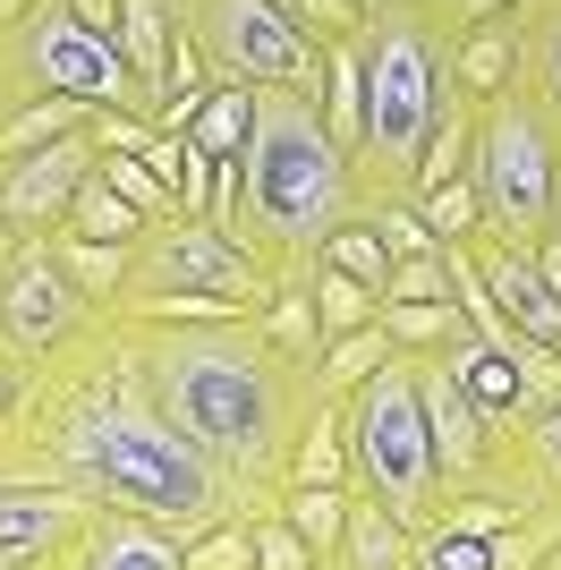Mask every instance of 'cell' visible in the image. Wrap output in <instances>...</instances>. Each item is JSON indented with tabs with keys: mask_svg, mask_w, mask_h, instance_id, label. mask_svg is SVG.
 Listing matches in <instances>:
<instances>
[{
	"mask_svg": "<svg viewBox=\"0 0 561 570\" xmlns=\"http://www.w3.org/2000/svg\"><path fill=\"white\" fill-rule=\"evenodd\" d=\"M0 476L77 485L102 511H137L170 537H205L213 520L247 511L230 476L145 401L111 307L51 357L18 366V401L0 417Z\"/></svg>",
	"mask_w": 561,
	"mask_h": 570,
	"instance_id": "6da1fadb",
	"label": "cell"
},
{
	"mask_svg": "<svg viewBox=\"0 0 561 570\" xmlns=\"http://www.w3.org/2000/svg\"><path fill=\"white\" fill-rule=\"evenodd\" d=\"M119 341H128V366H137L145 401L238 485L247 520L280 511L298 426L315 417V366L289 357L256 315H222V324L119 315Z\"/></svg>",
	"mask_w": 561,
	"mask_h": 570,
	"instance_id": "7a4b0ae2",
	"label": "cell"
},
{
	"mask_svg": "<svg viewBox=\"0 0 561 570\" xmlns=\"http://www.w3.org/2000/svg\"><path fill=\"white\" fill-rule=\"evenodd\" d=\"M366 214L357 163L324 128V102L298 86H256V137H247V196H238V238L273 264V282H306L341 222Z\"/></svg>",
	"mask_w": 561,
	"mask_h": 570,
	"instance_id": "3957f363",
	"label": "cell"
},
{
	"mask_svg": "<svg viewBox=\"0 0 561 570\" xmlns=\"http://www.w3.org/2000/svg\"><path fill=\"white\" fill-rule=\"evenodd\" d=\"M451 26L434 9H383L366 26V145H357V188L409 196L425 179L434 128L451 119Z\"/></svg>",
	"mask_w": 561,
	"mask_h": 570,
	"instance_id": "277c9868",
	"label": "cell"
},
{
	"mask_svg": "<svg viewBox=\"0 0 561 570\" xmlns=\"http://www.w3.org/2000/svg\"><path fill=\"white\" fill-rule=\"evenodd\" d=\"M341 409H350V485L425 537L443 511V460H434V426H425L417 357H383Z\"/></svg>",
	"mask_w": 561,
	"mask_h": 570,
	"instance_id": "5b68a950",
	"label": "cell"
},
{
	"mask_svg": "<svg viewBox=\"0 0 561 570\" xmlns=\"http://www.w3.org/2000/svg\"><path fill=\"white\" fill-rule=\"evenodd\" d=\"M561 128L519 95H493L476 111V145H468V188L485 205V238H519L537 247V230L561 214Z\"/></svg>",
	"mask_w": 561,
	"mask_h": 570,
	"instance_id": "8992f818",
	"label": "cell"
},
{
	"mask_svg": "<svg viewBox=\"0 0 561 570\" xmlns=\"http://www.w3.org/2000/svg\"><path fill=\"white\" fill-rule=\"evenodd\" d=\"M26 95H69V102H86V111H145L137 69L119 60V43L102 26L77 18L69 0H26V9H9V102H26Z\"/></svg>",
	"mask_w": 561,
	"mask_h": 570,
	"instance_id": "52a82bcc",
	"label": "cell"
},
{
	"mask_svg": "<svg viewBox=\"0 0 561 570\" xmlns=\"http://www.w3.org/2000/svg\"><path fill=\"white\" fill-rule=\"evenodd\" d=\"M179 289H196V298H230V307L256 315L264 298H273V264H264L230 222H213V214H163V222H145V238L128 247L119 315L154 307V298H179Z\"/></svg>",
	"mask_w": 561,
	"mask_h": 570,
	"instance_id": "ba28073f",
	"label": "cell"
},
{
	"mask_svg": "<svg viewBox=\"0 0 561 570\" xmlns=\"http://www.w3.org/2000/svg\"><path fill=\"white\" fill-rule=\"evenodd\" d=\"M170 18L213 60V77H230V86H298V95H324V43L280 0H170Z\"/></svg>",
	"mask_w": 561,
	"mask_h": 570,
	"instance_id": "9c48e42d",
	"label": "cell"
},
{
	"mask_svg": "<svg viewBox=\"0 0 561 570\" xmlns=\"http://www.w3.org/2000/svg\"><path fill=\"white\" fill-rule=\"evenodd\" d=\"M94 315H102V307L69 282V264H60V247H51V238H26L18 256L0 264V357H9V366L51 357L60 341L86 333Z\"/></svg>",
	"mask_w": 561,
	"mask_h": 570,
	"instance_id": "30bf717a",
	"label": "cell"
},
{
	"mask_svg": "<svg viewBox=\"0 0 561 570\" xmlns=\"http://www.w3.org/2000/svg\"><path fill=\"white\" fill-rule=\"evenodd\" d=\"M94 163H102L94 128H77L60 145H35V154H0V222H18L26 238H51L69 222L77 188L94 179Z\"/></svg>",
	"mask_w": 561,
	"mask_h": 570,
	"instance_id": "8fae6325",
	"label": "cell"
},
{
	"mask_svg": "<svg viewBox=\"0 0 561 570\" xmlns=\"http://www.w3.org/2000/svg\"><path fill=\"white\" fill-rule=\"evenodd\" d=\"M102 502L51 476H0V570H35V562H69V546L94 528Z\"/></svg>",
	"mask_w": 561,
	"mask_h": 570,
	"instance_id": "7c38bea8",
	"label": "cell"
},
{
	"mask_svg": "<svg viewBox=\"0 0 561 570\" xmlns=\"http://www.w3.org/2000/svg\"><path fill=\"white\" fill-rule=\"evenodd\" d=\"M417 392H425V426H434V460H443V494L468 485V476H485L502 460V426L460 392V375L443 357H417Z\"/></svg>",
	"mask_w": 561,
	"mask_h": 570,
	"instance_id": "4fadbf2b",
	"label": "cell"
},
{
	"mask_svg": "<svg viewBox=\"0 0 561 570\" xmlns=\"http://www.w3.org/2000/svg\"><path fill=\"white\" fill-rule=\"evenodd\" d=\"M434 357H443L451 375H460V392H468L476 409H485V417H493L502 434H519L528 417H544V401H553V392H544V383L528 375V366H519L511 350H493V341H476V333H460L451 350H434Z\"/></svg>",
	"mask_w": 561,
	"mask_h": 570,
	"instance_id": "5bb4252c",
	"label": "cell"
},
{
	"mask_svg": "<svg viewBox=\"0 0 561 570\" xmlns=\"http://www.w3.org/2000/svg\"><path fill=\"white\" fill-rule=\"evenodd\" d=\"M69 570H187V537L137 511H94V528L69 546Z\"/></svg>",
	"mask_w": 561,
	"mask_h": 570,
	"instance_id": "9a60e30c",
	"label": "cell"
},
{
	"mask_svg": "<svg viewBox=\"0 0 561 570\" xmlns=\"http://www.w3.org/2000/svg\"><path fill=\"white\" fill-rule=\"evenodd\" d=\"M451 86H460L476 111H485L493 95H511L519 86V26L511 18L460 26V35H451Z\"/></svg>",
	"mask_w": 561,
	"mask_h": 570,
	"instance_id": "2e32d148",
	"label": "cell"
},
{
	"mask_svg": "<svg viewBox=\"0 0 561 570\" xmlns=\"http://www.w3.org/2000/svg\"><path fill=\"white\" fill-rule=\"evenodd\" d=\"M519 95L561 128V0H519Z\"/></svg>",
	"mask_w": 561,
	"mask_h": 570,
	"instance_id": "e0dca14e",
	"label": "cell"
},
{
	"mask_svg": "<svg viewBox=\"0 0 561 570\" xmlns=\"http://www.w3.org/2000/svg\"><path fill=\"white\" fill-rule=\"evenodd\" d=\"M111 43H119V60L137 69L145 111H154V102H163V77H170V51H179V18H170V0H119Z\"/></svg>",
	"mask_w": 561,
	"mask_h": 570,
	"instance_id": "ac0fdd59",
	"label": "cell"
},
{
	"mask_svg": "<svg viewBox=\"0 0 561 570\" xmlns=\"http://www.w3.org/2000/svg\"><path fill=\"white\" fill-rule=\"evenodd\" d=\"M341 570H417V528L392 520L374 494H350V528H341Z\"/></svg>",
	"mask_w": 561,
	"mask_h": 570,
	"instance_id": "d6986e66",
	"label": "cell"
},
{
	"mask_svg": "<svg viewBox=\"0 0 561 570\" xmlns=\"http://www.w3.org/2000/svg\"><path fill=\"white\" fill-rule=\"evenodd\" d=\"M324 128L341 137V154L357 163V145H366V35H341L324 43Z\"/></svg>",
	"mask_w": 561,
	"mask_h": 570,
	"instance_id": "ffe728a7",
	"label": "cell"
},
{
	"mask_svg": "<svg viewBox=\"0 0 561 570\" xmlns=\"http://www.w3.org/2000/svg\"><path fill=\"white\" fill-rule=\"evenodd\" d=\"M289 485H350V409L341 401H315V417L298 426Z\"/></svg>",
	"mask_w": 561,
	"mask_h": 570,
	"instance_id": "44dd1931",
	"label": "cell"
},
{
	"mask_svg": "<svg viewBox=\"0 0 561 570\" xmlns=\"http://www.w3.org/2000/svg\"><path fill=\"white\" fill-rule=\"evenodd\" d=\"M374 324H383V333H392V350H409V357H434V350H451V341L468 333L460 298H383V307H374Z\"/></svg>",
	"mask_w": 561,
	"mask_h": 570,
	"instance_id": "7402d4cb",
	"label": "cell"
},
{
	"mask_svg": "<svg viewBox=\"0 0 561 570\" xmlns=\"http://www.w3.org/2000/svg\"><path fill=\"white\" fill-rule=\"evenodd\" d=\"M383 357H400L383 324H366V333H332L324 350H315V401H350V392L383 366Z\"/></svg>",
	"mask_w": 561,
	"mask_h": 570,
	"instance_id": "603a6c76",
	"label": "cell"
},
{
	"mask_svg": "<svg viewBox=\"0 0 561 570\" xmlns=\"http://www.w3.org/2000/svg\"><path fill=\"white\" fill-rule=\"evenodd\" d=\"M187 137L205 145L213 163H247V137H256V86H230V77H222V86L205 95V111H196Z\"/></svg>",
	"mask_w": 561,
	"mask_h": 570,
	"instance_id": "cb8c5ba5",
	"label": "cell"
},
{
	"mask_svg": "<svg viewBox=\"0 0 561 570\" xmlns=\"http://www.w3.org/2000/svg\"><path fill=\"white\" fill-rule=\"evenodd\" d=\"M86 102H69V95H26V102H9L0 111V154H35V145H60V137H77L86 128Z\"/></svg>",
	"mask_w": 561,
	"mask_h": 570,
	"instance_id": "d4e9b609",
	"label": "cell"
},
{
	"mask_svg": "<svg viewBox=\"0 0 561 570\" xmlns=\"http://www.w3.org/2000/svg\"><path fill=\"white\" fill-rule=\"evenodd\" d=\"M51 247H60L69 282L86 289L94 307H119V289H128V247H111V238H77V230H51Z\"/></svg>",
	"mask_w": 561,
	"mask_h": 570,
	"instance_id": "484cf974",
	"label": "cell"
},
{
	"mask_svg": "<svg viewBox=\"0 0 561 570\" xmlns=\"http://www.w3.org/2000/svg\"><path fill=\"white\" fill-rule=\"evenodd\" d=\"M60 230H77V238H111V247H137V238H145V214H137L119 188H102V163H94V179L77 188V205H69V222H60Z\"/></svg>",
	"mask_w": 561,
	"mask_h": 570,
	"instance_id": "4316f807",
	"label": "cell"
},
{
	"mask_svg": "<svg viewBox=\"0 0 561 570\" xmlns=\"http://www.w3.org/2000/svg\"><path fill=\"white\" fill-rule=\"evenodd\" d=\"M256 324H264L289 357H306V366H315V350H324V315H315V289H306V282H273V298L256 307Z\"/></svg>",
	"mask_w": 561,
	"mask_h": 570,
	"instance_id": "83f0119b",
	"label": "cell"
},
{
	"mask_svg": "<svg viewBox=\"0 0 561 570\" xmlns=\"http://www.w3.org/2000/svg\"><path fill=\"white\" fill-rule=\"evenodd\" d=\"M350 494H357V485H289V494H280V520L298 528L315 553H341V528H350Z\"/></svg>",
	"mask_w": 561,
	"mask_h": 570,
	"instance_id": "f1b7e54d",
	"label": "cell"
},
{
	"mask_svg": "<svg viewBox=\"0 0 561 570\" xmlns=\"http://www.w3.org/2000/svg\"><path fill=\"white\" fill-rule=\"evenodd\" d=\"M306 289H315V315H324V341H332V333H366V324H374V307H383V298H374L366 282H350V273H332L324 256L306 264Z\"/></svg>",
	"mask_w": 561,
	"mask_h": 570,
	"instance_id": "f546056e",
	"label": "cell"
},
{
	"mask_svg": "<svg viewBox=\"0 0 561 570\" xmlns=\"http://www.w3.org/2000/svg\"><path fill=\"white\" fill-rule=\"evenodd\" d=\"M417 214H425V230L443 238V247H476V238H485V205H476V188H468V179L417 188Z\"/></svg>",
	"mask_w": 561,
	"mask_h": 570,
	"instance_id": "4dcf8cb0",
	"label": "cell"
},
{
	"mask_svg": "<svg viewBox=\"0 0 561 570\" xmlns=\"http://www.w3.org/2000/svg\"><path fill=\"white\" fill-rule=\"evenodd\" d=\"M324 264H332V273H350V282H366V289H383V273H392V247H383V230L357 214V222H341V230L324 238Z\"/></svg>",
	"mask_w": 561,
	"mask_h": 570,
	"instance_id": "1f68e13d",
	"label": "cell"
},
{
	"mask_svg": "<svg viewBox=\"0 0 561 570\" xmlns=\"http://www.w3.org/2000/svg\"><path fill=\"white\" fill-rule=\"evenodd\" d=\"M366 222L383 230L392 264H400V256H434V247H443V238L425 230V214H417V188H409V196H366Z\"/></svg>",
	"mask_w": 561,
	"mask_h": 570,
	"instance_id": "d6a6232c",
	"label": "cell"
},
{
	"mask_svg": "<svg viewBox=\"0 0 561 570\" xmlns=\"http://www.w3.org/2000/svg\"><path fill=\"white\" fill-rule=\"evenodd\" d=\"M187 570H256V520L230 511V520H213L205 537H187Z\"/></svg>",
	"mask_w": 561,
	"mask_h": 570,
	"instance_id": "836d02e7",
	"label": "cell"
},
{
	"mask_svg": "<svg viewBox=\"0 0 561 570\" xmlns=\"http://www.w3.org/2000/svg\"><path fill=\"white\" fill-rule=\"evenodd\" d=\"M374 298H451V247H434V256H400Z\"/></svg>",
	"mask_w": 561,
	"mask_h": 570,
	"instance_id": "e575fe53",
	"label": "cell"
},
{
	"mask_svg": "<svg viewBox=\"0 0 561 570\" xmlns=\"http://www.w3.org/2000/svg\"><path fill=\"white\" fill-rule=\"evenodd\" d=\"M425 570H493V537H468V528H425L417 537Z\"/></svg>",
	"mask_w": 561,
	"mask_h": 570,
	"instance_id": "d590c367",
	"label": "cell"
},
{
	"mask_svg": "<svg viewBox=\"0 0 561 570\" xmlns=\"http://www.w3.org/2000/svg\"><path fill=\"white\" fill-rule=\"evenodd\" d=\"M315 562H324V553L306 546L280 511H264V520H256V570H315Z\"/></svg>",
	"mask_w": 561,
	"mask_h": 570,
	"instance_id": "8d00e7d4",
	"label": "cell"
},
{
	"mask_svg": "<svg viewBox=\"0 0 561 570\" xmlns=\"http://www.w3.org/2000/svg\"><path fill=\"white\" fill-rule=\"evenodd\" d=\"M280 9H289V18H298L315 43H341V35H366V26H374L357 0H280Z\"/></svg>",
	"mask_w": 561,
	"mask_h": 570,
	"instance_id": "74e56055",
	"label": "cell"
},
{
	"mask_svg": "<svg viewBox=\"0 0 561 570\" xmlns=\"http://www.w3.org/2000/svg\"><path fill=\"white\" fill-rule=\"evenodd\" d=\"M86 128H94V145H102V154H154V137H163L145 111H94Z\"/></svg>",
	"mask_w": 561,
	"mask_h": 570,
	"instance_id": "f35d334b",
	"label": "cell"
},
{
	"mask_svg": "<svg viewBox=\"0 0 561 570\" xmlns=\"http://www.w3.org/2000/svg\"><path fill=\"white\" fill-rule=\"evenodd\" d=\"M519 0H434V18L451 26V35H460V26H485V18H511Z\"/></svg>",
	"mask_w": 561,
	"mask_h": 570,
	"instance_id": "ab89813d",
	"label": "cell"
},
{
	"mask_svg": "<svg viewBox=\"0 0 561 570\" xmlns=\"http://www.w3.org/2000/svg\"><path fill=\"white\" fill-rule=\"evenodd\" d=\"M537 273H544V282L561 289V214H553V222L537 230Z\"/></svg>",
	"mask_w": 561,
	"mask_h": 570,
	"instance_id": "60d3db41",
	"label": "cell"
},
{
	"mask_svg": "<svg viewBox=\"0 0 561 570\" xmlns=\"http://www.w3.org/2000/svg\"><path fill=\"white\" fill-rule=\"evenodd\" d=\"M69 9H77V18H86V26H102V35H111V26H119V0H69Z\"/></svg>",
	"mask_w": 561,
	"mask_h": 570,
	"instance_id": "b9f144b4",
	"label": "cell"
},
{
	"mask_svg": "<svg viewBox=\"0 0 561 570\" xmlns=\"http://www.w3.org/2000/svg\"><path fill=\"white\" fill-rule=\"evenodd\" d=\"M0 111H9V18H0Z\"/></svg>",
	"mask_w": 561,
	"mask_h": 570,
	"instance_id": "7bdbcfd3",
	"label": "cell"
},
{
	"mask_svg": "<svg viewBox=\"0 0 561 570\" xmlns=\"http://www.w3.org/2000/svg\"><path fill=\"white\" fill-rule=\"evenodd\" d=\"M18 247H26V230H18V222H0V264L18 256Z\"/></svg>",
	"mask_w": 561,
	"mask_h": 570,
	"instance_id": "ee69618b",
	"label": "cell"
},
{
	"mask_svg": "<svg viewBox=\"0 0 561 570\" xmlns=\"http://www.w3.org/2000/svg\"><path fill=\"white\" fill-rule=\"evenodd\" d=\"M357 9H366V18H383V9H392V0H357Z\"/></svg>",
	"mask_w": 561,
	"mask_h": 570,
	"instance_id": "f6af8a7d",
	"label": "cell"
},
{
	"mask_svg": "<svg viewBox=\"0 0 561 570\" xmlns=\"http://www.w3.org/2000/svg\"><path fill=\"white\" fill-rule=\"evenodd\" d=\"M544 570H561V537H553V553H544Z\"/></svg>",
	"mask_w": 561,
	"mask_h": 570,
	"instance_id": "bcb514c9",
	"label": "cell"
},
{
	"mask_svg": "<svg viewBox=\"0 0 561 570\" xmlns=\"http://www.w3.org/2000/svg\"><path fill=\"white\" fill-rule=\"evenodd\" d=\"M400 9H434V0H400Z\"/></svg>",
	"mask_w": 561,
	"mask_h": 570,
	"instance_id": "7dc6e473",
	"label": "cell"
},
{
	"mask_svg": "<svg viewBox=\"0 0 561 570\" xmlns=\"http://www.w3.org/2000/svg\"><path fill=\"white\" fill-rule=\"evenodd\" d=\"M9 9H26V0H0V18H9Z\"/></svg>",
	"mask_w": 561,
	"mask_h": 570,
	"instance_id": "c3c4849f",
	"label": "cell"
},
{
	"mask_svg": "<svg viewBox=\"0 0 561 570\" xmlns=\"http://www.w3.org/2000/svg\"><path fill=\"white\" fill-rule=\"evenodd\" d=\"M35 570H69V562H35Z\"/></svg>",
	"mask_w": 561,
	"mask_h": 570,
	"instance_id": "681fc988",
	"label": "cell"
},
{
	"mask_svg": "<svg viewBox=\"0 0 561 570\" xmlns=\"http://www.w3.org/2000/svg\"><path fill=\"white\" fill-rule=\"evenodd\" d=\"M553 188H561V179H553Z\"/></svg>",
	"mask_w": 561,
	"mask_h": 570,
	"instance_id": "f907efd6",
	"label": "cell"
},
{
	"mask_svg": "<svg viewBox=\"0 0 561 570\" xmlns=\"http://www.w3.org/2000/svg\"><path fill=\"white\" fill-rule=\"evenodd\" d=\"M417 570H425V562H417Z\"/></svg>",
	"mask_w": 561,
	"mask_h": 570,
	"instance_id": "816d5d0a",
	"label": "cell"
},
{
	"mask_svg": "<svg viewBox=\"0 0 561 570\" xmlns=\"http://www.w3.org/2000/svg\"><path fill=\"white\" fill-rule=\"evenodd\" d=\"M553 502H561V494H553Z\"/></svg>",
	"mask_w": 561,
	"mask_h": 570,
	"instance_id": "f5cc1de1",
	"label": "cell"
}]
</instances>
